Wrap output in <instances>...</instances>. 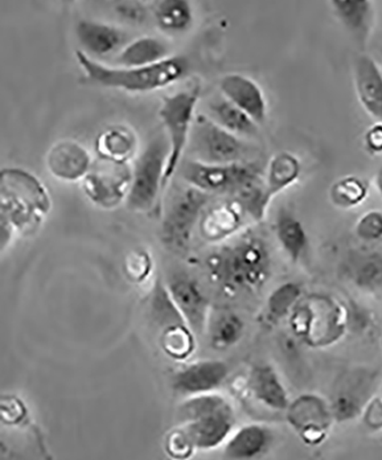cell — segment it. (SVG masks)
<instances>
[{
  "instance_id": "36",
  "label": "cell",
  "mask_w": 382,
  "mask_h": 460,
  "mask_svg": "<svg viewBox=\"0 0 382 460\" xmlns=\"http://www.w3.org/2000/svg\"><path fill=\"white\" fill-rule=\"evenodd\" d=\"M365 146L372 154H382V122H376L365 134Z\"/></svg>"
},
{
  "instance_id": "25",
  "label": "cell",
  "mask_w": 382,
  "mask_h": 460,
  "mask_svg": "<svg viewBox=\"0 0 382 460\" xmlns=\"http://www.w3.org/2000/svg\"><path fill=\"white\" fill-rule=\"evenodd\" d=\"M208 108V117L230 133L241 138L253 137L257 135V123L221 94L220 97L213 98L209 102Z\"/></svg>"
},
{
  "instance_id": "37",
  "label": "cell",
  "mask_w": 382,
  "mask_h": 460,
  "mask_svg": "<svg viewBox=\"0 0 382 460\" xmlns=\"http://www.w3.org/2000/svg\"><path fill=\"white\" fill-rule=\"evenodd\" d=\"M375 183L378 192H379V195L382 197V164L380 167L378 168Z\"/></svg>"
},
{
  "instance_id": "18",
  "label": "cell",
  "mask_w": 382,
  "mask_h": 460,
  "mask_svg": "<svg viewBox=\"0 0 382 460\" xmlns=\"http://www.w3.org/2000/svg\"><path fill=\"white\" fill-rule=\"evenodd\" d=\"M273 430L266 426L246 425L225 443L224 456L230 460H253L261 457L273 446Z\"/></svg>"
},
{
  "instance_id": "23",
  "label": "cell",
  "mask_w": 382,
  "mask_h": 460,
  "mask_svg": "<svg viewBox=\"0 0 382 460\" xmlns=\"http://www.w3.org/2000/svg\"><path fill=\"white\" fill-rule=\"evenodd\" d=\"M248 385L253 397L266 408L285 410L289 408V396L270 365H257L249 374Z\"/></svg>"
},
{
  "instance_id": "31",
  "label": "cell",
  "mask_w": 382,
  "mask_h": 460,
  "mask_svg": "<svg viewBox=\"0 0 382 460\" xmlns=\"http://www.w3.org/2000/svg\"><path fill=\"white\" fill-rule=\"evenodd\" d=\"M164 450L172 460H188L195 455L196 449L190 437L182 426L172 429L164 441Z\"/></svg>"
},
{
  "instance_id": "6",
  "label": "cell",
  "mask_w": 382,
  "mask_h": 460,
  "mask_svg": "<svg viewBox=\"0 0 382 460\" xmlns=\"http://www.w3.org/2000/svg\"><path fill=\"white\" fill-rule=\"evenodd\" d=\"M179 172L188 186L211 196L229 194L233 197L246 184L261 178L260 167L254 162L215 165L188 159L180 164Z\"/></svg>"
},
{
  "instance_id": "15",
  "label": "cell",
  "mask_w": 382,
  "mask_h": 460,
  "mask_svg": "<svg viewBox=\"0 0 382 460\" xmlns=\"http://www.w3.org/2000/svg\"><path fill=\"white\" fill-rule=\"evenodd\" d=\"M354 85L361 108L382 122V71L375 58L360 53L354 61Z\"/></svg>"
},
{
  "instance_id": "10",
  "label": "cell",
  "mask_w": 382,
  "mask_h": 460,
  "mask_svg": "<svg viewBox=\"0 0 382 460\" xmlns=\"http://www.w3.org/2000/svg\"><path fill=\"white\" fill-rule=\"evenodd\" d=\"M172 301L190 327L193 334L203 336L207 332L211 305L199 282L184 273L171 275L166 282Z\"/></svg>"
},
{
  "instance_id": "1",
  "label": "cell",
  "mask_w": 382,
  "mask_h": 460,
  "mask_svg": "<svg viewBox=\"0 0 382 460\" xmlns=\"http://www.w3.org/2000/svg\"><path fill=\"white\" fill-rule=\"evenodd\" d=\"M75 58L86 80L92 84L127 93H151L167 88L184 79L190 71V63L182 56H171L161 63L137 67H112L82 50H76Z\"/></svg>"
},
{
  "instance_id": "2",
  "label": "cell",
  "mask_w": 382,
  "mask_h": 460,
  "mask_svg": "<svg viewBox=\"0 0 382 460\" xmlns=\"http://www.w3.org/2000/svg\"><path fill=\"white\" fill-rule=\"evenodd\" d=\"M212 280L229 291L252 290L268 278L270 254L265 241L253 234L237 238L208 257Z\"/></svg>"
},
{
  "instance_id": "26",
  "label": "cell",
  "mask_w": 382,
  "mask_h": 460,
  "mask_svg": "<svg viewBox=\"0 0 382 460\" xmlns=\"http://www.w3.org/2000/svg\"><path fill=\"white\" fill-rule=\"evenodd\" d=\"M169 47L162 40L143 36L127 43L117 57L122 67H137L161 63L170 58Z\"/></svg>"
},
{
  "instance_id": "4",
  "label": "cell",
  "mask_w": 382,
  "mask_h": 460,
  "mask_svg": "<svg viewBox=\"0 0 382 460\" xmlns=\"http://www.w3.org/2000/svg\"><path fill=\"white\" fill-rule=\"evenodd\" d=\"M169 142L164 131L155 134L135 160L133 183L126 205L131 211L151 213L160 208L163 194V176L169 158Z\"/></svg>"
},
{
  "instance_id": "7",
  "label": "cell",
  "mask_w": 382,
  "mask_h": 460,
  "mask_svg": "<svg viewBox=\"0 0 382 460\" xmlns=\"http://www.w3.org/2000/svg\"><path fill=\"white\" fill-rule=\"evenodd\" d=\"M212 196L188 186L172 197L161 225L162 243L170 252L184 253Z\"/></svg>"
},
{
  "instance_id": "30",
  "label": "cell",
  "mask_w": 382,
  "mask_h": 460,
  "mask_svg": "<svg viewBox=\"0 0 382 460\" xmlns=\"http://www.w3.org/2000/svg\"><path fill=\"white\" fill-rule=\"evenodd\" d=\"M352 277L361 288H378L382 285V254L369 252L360 254L352 262Z\"/></svg>"
},
{
  "instance_id": "3",
  "label": "cell",
  "mask_w": 382,
  "mask_h": 460,
  "mask_svg": "<svg viewBox=\"0 0 382 460\" xmlns=\"http://www.w3.org/2000/svg\"><path fill=\"white\" fill-rule=\"evenodd\" d=\"M178 420L201 451L225 445L236 425L232 405L216 393L185 398L178 406Z\"/></svg>"
},
{
  "instance_id": "29",
  "label": "cell",
  "mask_w": 382,
  "mask_h": 460,
  "mask_svg": "<svg viewBox=\"0 0 382 460\" xmlns=\"http://www.w3.org/2000/svg\"><path fill=\"white\" fill-rule=\"evenodd\" d=\"M368 196V184L355 175H347L335 181L330 189L332 204L343 209L360 207Z\"/></svg>"
},
{
  "instance_id": "22",
  "label": "cell",
  "mask_w": 382,
  "mask_h": 460,
  "mask_svg": "<svg viewBox=\"0 0 382 460\" xmlns=\"http://www.w3.org/2000/svg\"><path fill=\"white\" fill-rule=\"evenodd\" d=\"M135 131L122 125L110 126L96 138V152L100 159L117 164H127L137 150Z\"/></svg>"
},
{
  "instance_id": "28",
  "label": "cell",
  "mask_w": 382,
  "mask_h": 460,
  "mask_svg": "<svg viewBox=\"0 0 382 460\" xmlns=\"http://www.w3.org/2000/svg\"><path fill=\"white\" fill-rule=\"evenodd\" d=\"M245 323L233 312L221 311L209 318L207 332L213 348L225 350L239 342Z\"/></svg>"
},
{
  "instance_id": "27",
  "label": "cell",
  "mask_w": 382,
  "mask_h": 460,
  "mask_svg": "<svg viewBox=\"0 0 382 460\" xmlns=\"http://www.w3.org/2000/svg\"><path fill=\"white\" fill-rule=\"evenodd\" d=\"M152 14L158 27L168 34H182L193 22V8L185 0H162L152 6Z\"/></svg>"
},
{
  "instance_id": "34",
  "label": "cell",
  "mask_w": 382,
  "mask_h": 460,
  "mask_svg": "<svg viewBox=\"0 0 382 460\" xmlns=\"http://www.w3.org/2000/svg\"><path fill=\"white\" fill-rule=\"evenodd\" d=\"M152 269V259L146 250L137 249L127 254L125 270L127 278L135 282H142L149 277Z\"/></svg>"
},
{
  "instance_id": "12",
  "label": "cell",
  "mask_w": 382,
  "mask_h": 460,
  "mask_svg": "<svg viewBox=\"0 0 382 460\" xmlns=\"http://www.w3.org/2000/svg\"><path fill=\"white\" fill-rule=\"evenodd\" d=\"M47 166L56 179L77 182L88 175L93 166L90 152L75 139H61L48 151Z\"/></svg>"
},
{
  "instance_id": "35",
  "label": "cell",
  "mask_w": 382,
  "mask_h": 460,
  "mask_svg": "<svg viewBox=\"0 0 382 460\" xmlns=\"http://www.w3.org/2000/svg\"><path fill=\"white\" fill-rule=\"evenodd\" d=\"M114 11L122 20L133 24H142L149 18V8L141 2L117 3Z\"/></svg>"
},
{
  "instance_id": "13",
  "label": "cell",
  "mask_w": 382,
  "mask_h": 460,
  "mask_svg": "<svg viewBox=\"0 0 382 460\" xmlns=\"http://www.w3.org/2000/svg\"><path fill=\"white\" fill-rule=\"evenodd\" d=\"M221 96L252 118L258 126L268 118V102L261 86L239 73L227 74L220 81Z\"/></svg>"
},
{
  "instance_id": "16",
  "label": "cell",
  "mask_w": 382,
  "mask_h": 460,
  "mask_svg": "<svg viewBox=\"0 0 382 460\" xmlns=\"http://www.w3.org/2000/svg\"><path fill=\"white\" fill-rule=\"evenodd\" d=\"M246 217L239 201H219L204 209L199 223L201 235L208 242L223 241L242 227Z\"/></svg>"
},
{
  "instance_id": "32",
  "label": "cell",
  "mask_w": 382,
  "mask_h": 460,
  "mask_svg": "<svg viewBox=\"0 0 382 460\" xmlns=\"http://www.w3.org/2000/svg\"><path fill=\"white\" fill-rule=\"evenodd\" d=\"M300 294H301V290L294 283H287V285L279 287L269 297L268 310L270 315L273 318H282L290 311L291 306L297 302Z\"/></svg>"
},
{
  "instance_id": "17",
  "label": "cell",
  "mask_w": 382,
  "mask_h": 460,
  "mask_svg": "<svg viewBox=\"0 0 382 460\" xmlns=\"http://www.w3.org/2000/svg\"><path fill=\"white\" fill-rule=\"evenodd\" d=\"M75 31L78 42L84 48L82 51L89 56L110 55L126 45V32L114 24L81 20Z\"/></svg>"
},
{
  "instance_id": "5",
  "label": "cell",
  "mask_w": 382,
  "mask_h": 460,
  "mask_svg": "<svg viewBox=\"0 0 382 460\" xmlns=\"http://www.w3.org/2000/svg\"><path fill=\"white\" fill-rule=\"evenodd\" d=\"M200 92V85L195 84L190 89L162 98L159 114L170 147L169 158H168L163 176V191L166 190L172 176L178 171L184 151L190 142Z\"/></svg>"
},
{
  "instance_id": "11",
  "label": "cell",
  "mask_w": 382,
  "mask_h": 460,
  "mask_svg": "<svg viewBox=\"0 0 382 460\" xmlns=\"http://www.w3.org/2000/svg\"><path fill=\"white\" fill-rule=\"evenodd\" d=\"M230 368L224 361L205 359L188 364L172 376L171 387L184 398L215 393L228 379Z\"/></svg>"
},
{
  "instance_id": "14",
  "label": "cell",
  "mask_w": 382,
  "mask_h": 460,
  "mask_svg": "<svg viewBox=\"0 0 382 460\" xmlns=\"http://www.w3.org/2000/svg\"><path fill=\"white\" fill-rule=\"evenodd\" d=\"M330 6L333 15L351 36L352 42L360 48V51L367 50L376 24L375 3L368 0H359V2L332 0Z\"/></svg>"
},
{
  "instance_id": "19",
  "label": "cell",
  "mask_w": 382,
  "mask_h": 460,
  "mask_svg": "<svg viewBox=\"0 0 382 460\" xmlns=\"http://www.w3.org/2000/svg\"><path fill=\"white\" fill-rule=\"evenodd\" d=\"M373 376L368 372H354L348 374L343 381L340 382L333 410L336 416L347 419L355 416L359 410L368 401L371 388H373Z\"/></svg>"
},
{
  "instance_id": "9",
  "label": "cell",
  "mask_w": 382,
  "mask_h": 460,
  "mask_svg": "<svg viewBox=\"0 0 382 460\" xmlns=\"http://www.w3.org/2000/svg\"><path fill=\"white\" fill-rule=\"evenodd\" d=\"M81 183L82 191L92 204L113 209L126 201L133 183V168L129 164L100 159Z\"/></svg>"
},
{
  "instance_id": "33",
  "label": "cell",
  "mask_w": 382,
  "mask_h": 460,
  "mask_svg": "<svg viewBox=\"0 0 382 460\" xmlns=\"http://www.w3.org/2000/svg\"><path fill=\"white\" fill-rule=\"evenodd\" d=\"M355 233L364 242L382 240V211L371 209L364 213L356 223Z\"/></svg>"
},
{
  "instance_id": "20",
  "label": "cell",
  "mask_w": 382,
  "mask_h": 460,
  "mask_svg": "<svg viewBox=\"0 0 382 460\" xmlns=\"http://www.w3.org/2000/svg\"><path fill=\"white\" fill-rule=\"evenodd\" d=\"M274 233L287 257L293 262L301 261L309 249V236L305 226L291 209L285 207L278 209Z\"/></svg>"
},
{
  "instance_id": "21",
  "label": "cell",
  "mask_w": 382,
  "mask_h": 460,
  "mask_svg": "<svg viewBox=\"0 0 382 460\" xmlns=\"http://www.w3.org/2000/svg\"><path fill=\"white\" fill-rule=\"evenodd\" d=\"M152 320L161 332L160 340L178 334L185 331H191L178 306L172 301L166 283L156 281L151 295ZM192 332V331H191Z\"/></svg>"
},
{
  "instance_id": "24",
  "label": "cell",
  "mask_w": 382,
  "mask_h": 460,
  "mask_svg": "<svg viewBox=\"0 0 382 460\" xmlns=\"http://www.w3.org/2000/svg\"><path fill=\"white\" fill-rule=\"evenodd\" d=\"M302 165L300 159L289 151L277 152L271 157L266 167L265 183V194L271 201L282 191L298 182Z\"/></svg>"
},
{
  "instance_id": "8",
  "label": "cell",
  "mask_w": 382,
  "mask_h": 460,
  "mask_svg": "<svg viewBox=\"0 0 382 460\" xmlns=\"http://www.w3.org/2000/svg\"><path fill=\"white\" fill-rule=\"evenodd\" d=\"M192 144L199 162L229 165L250 163L254 146L244 138L221 128L208 115L195 118L192 130Z\"/></svg>"
}]
</instances>
